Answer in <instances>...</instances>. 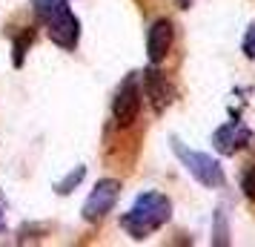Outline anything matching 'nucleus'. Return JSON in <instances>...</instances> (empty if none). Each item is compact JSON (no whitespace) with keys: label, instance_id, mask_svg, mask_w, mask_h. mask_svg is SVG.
I'll return each instance as SVG.
<instances>
[{"label":"nucleus","instance_id":"f257e3e1","mask_svg":"<svg viewBox=\"0 0 255 247\" xmlns=\"http://www.w3.org/2000/svg\"><path fill=\"white\" fill-rule=\"evenodd\" d=\"M169 219H172V201L161 193H143L135 199L132 210L121 219V227L132 239H146L149 233L161 230Z\"/></svg>","mask_w":255,"mask_h":247},{"label":"nucleus","instance_id":"f03ea898","mask_svg":"<svg viewBox=\"0 0 255 247\" xmlns=\"http://www.w3.org/2000/svg\"><path fill=\"white\" fill-rule=\"evenodd\" d=\"M35 12L46 26V35L60 49H75L81 37V23L66 6V0H35Z\"/></svg>","mask_w":255,"mask_h":247},{"label":"nucleus","instance_id":"7ed1b4c3","mask_svg":"<svg viewBox=\"0 0 255 247\" xmlns=\"http://www.w3.org/2000/svg\"><path fill=\"white\" fill-rule=\"evenodd\" d=\"M172 150L175 155L181 158V164L189 170V176L198 178L204 187H224V181H227V176H224V170H221V164L212 158V155L207 153H195V150H189V147H184V144L178 141V138H172Z\"/></svg>","mask_w":255,"mask_h":247},{"label":"nucleus","instance_id":"20e7f679","mask_svg":"<svg viewBox=\"0 0 255 247\" xmlns=\"http://www.w3.org/2000/svg\"><path fill=\"white\" fill-rule=\"evenodd\" d=\"M118 196H121V181H115V178L98 181L95 190L89 193L86 204H83V219H86V222H101L106 213L115 207Z\"/></svg>","mask_w":255,"mask_h":247},{"label":"nucleus","instance_id":"39448f33","mask_svg":"<svg viewBox=\"0 0 255 247\" xmlns=\"http://www.w3.org/2000/svg\"><path fill=\"white\" fill-rule=\"evenodd\" d=\"M112 115H115L118 127H132L140 115V89L138 81L129 78L121 89H118L115 101H112Z\"/></svg>","mask_w":255,"mask_h":247},{"label":"nucleus","instance_id":"423d86ee","mask_svg":"<svg viewBox=\"0 0 255 247\" xmlns=\"http://www.w3.org/2000/svg\"><path fill=\"white\" fill-rule=\"evenodd\" d=\"M250 138H253V132L247 130L241 121H230V124H224L212 132V147L221 155H235L238 150H244L250 144Z\"/></svg>","mask_w":255,"mask_h":247},{"label":"nucleus","instance_id":"0eeeda50","mask_svg":"<svg viewBox=\"0 0 255 247\" xmlns=\"http://www.w3.org/2000/svg\"><path fill=\"white\" fill-rule=\"evenodd\" d=\"M172 40H175V29L169 20H155L149 29V37H146V52H149V60L152 63H161L169 49H172Z\"/></svg>","mask_w":255,"mask_h":247},{"label":"nucleus","instance_id":"6e6552de","mask_svg":"<svg viewBox=\"0 0 255 247\" xmlns=\"http://www.w3.org/2000/svg\"><path fill=\"white\" fill-rule=\"evenodd\" d=\"M143 89H146V95L152 98V106H155V112H161L163 106H166V81H163L158 72L152 69L143 75Z\"/></svg>","mask_w":255,"mask_h":247},{"label":"nucleus","instance_id":"1a4fd4ad","mask_svg":"<svg viewBox=\"0 0 255 247\" xmlns=\"http://www.w3.org/2000/svg\"><path fill=\"white\" fill-rule=\"evenodd\" d=\"M83 176H86V167H78V170H75V173H69V176L63 178L55 190H58L60 196H66V193H72V187H78V184H81Z\"/></svg>","mask_w":255,"mask_h":247},{"label":"nucleus","instance_id":"9d476101","mask_svg":"<svg viewBox=\"0 0 255 247\" xmlns=\"http://www.w3.org/2000/svg\"><path fill=\"white\" fill-rule=\"evenodd\" d=\"M32 43V32H23V35L14 40V66H23V55H26V46Z\"/></svg>","mask_w":255,"mask_h":247},{"label":"nucleus","instance_id":"9b49d317","mask_svg":"<svg viewBox=\"0 0 255 247\" xmlns=\"http://www.w3.org/2000/svg\"><path fill=\"white\" fill-rule=\"evenodd\" d=\"M244 55L250 60H255V23L247 29V37H244Z\"/></svg>","mask_w":255,"mask_h":247},{"label":"nucleus","instance_id":"f8f14e48","mask_svg":"<svg viewBox=\"0 0 255 247\" xmlns=\"http://www.w3.org/2000/svg\"><path fill=\"white\" fill-rule=\"evenodd\" d=\"M244 193H247V199L255 201V164L247 170V176H244Z\"/></svg>","mask_w":255,"mask_h":247},{"label":"nucleus","instance_id":"ddd939ff","mask_svg":"<svg viewBox=\"0 0 255 247\" xmlns=\"http://www.w3.org/2000/svg\"><path fill=\"white\" fill-rule=\"evenodd\" d=\"M3 227H6V219H3V213H0V233H3Z\"/></svg>","mask_w":255,"mask_h":247}]
</instances>
